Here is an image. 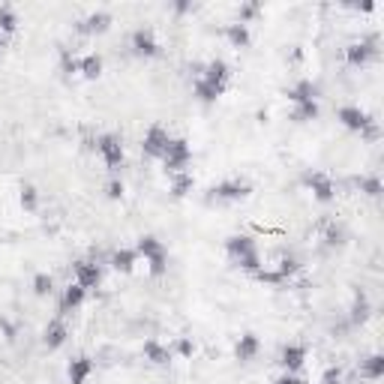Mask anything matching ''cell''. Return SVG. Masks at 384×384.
Listing matches in <instances>:
<instances>
[{"mask_svg": "<svg viewBox=\"0 0 384 384\" xmlns=\"http://www.w3.org/2000/svg\"><path fill=\"white\" fill-rule=\"evenodd\" d=\"M75 282L82 286L84 291L90 288H99V282H103V270H99L96 262H75Z\"/></svg>", "mask_w": 384, "mask_h": 384, "instance_id": "cell-14", "label": "cell"}, {"mask_svg": "<svg viewBox=\"0 0 384 384\" xmlns=\"http://www.w3.org/2000/svg\"><path fill=\"white\" fill-rule=\"evenodd\" d=\"M129 45H132V51L139 54V58H156V54H160V39H156V33L148 30V27L132 30Z\"/></svg>", "mask_w": 384, "mask_h": 384, "instance_id": "cell-9", "label": "cell"}, {"mask_svg": "<svg viewBox=\"0 0 384 384\" xmlns=\"http://www.w3.org/2000/svg\"><path fill=\"white\" fill-rule=\"evenodd\" d=\"M94 148H96V153H99V156H103L105 168H111V172H117V168L123 165V160H127V153H123V141L117 139V135H111V132L99 135Z\"/></svg>", "mask_w": 384, "mask_h": 384, "instance_id": "cell-4", "label": "cell"}, {"mask_svg": "<svg viewBox=\"0 0 384 384\" xmlns=\"http://www.w3.org/2000/svg\"><path fill=\"white\" fill-rule=\"evenodd\" d=\"M162 168H165V174H180V172H186V165L192 162V148H189V141L186 139H172L168 141V148L162 153Z\"/></svg>", "mask_w": 384, "mask_h": 384, "instance_id": "cell-2", "label": "cell"}, {"mask_svg": "<svg viewBox=\"0 0 384 384\" xmlns=\"http://www.w3.org/2000/svg\"><path fill=\"white\" fill-rule=\"evenodd\" d=\"M123 192H127V189H123V180H117V177H111L108 184H105V196H108L111 201L123 198Z\"/></svg>", "mask_w": 384, "mask_h": 384, "instance_id": "cell-37", "label": "cell"}, {"mask_svg": "<svg viewBox=\"0 0 384 384\" xmlns=\"http://www.w3.org/2000/svg\"><path fill=\"white\" fill-rule=\"evenodd\" d=\"M372 315V303H369V297L364 295V291H357V297H354V307H352V324L357 327V324H364L366 319Z\"/></svg>", "mask_w": 384, "mask_h": 384, "instance_id": "cell-27", "label": "cell"}, {"mask_svg": "<svg viewBox=\"0 0 384 384\" xmlns=\"http://www.w3.org/2000/svg\"><path fill=\"white\" fill-rule=\"evenodd\" d=\"M60 70H63L66 75H75V72H78V60L72 58L70 51H63V54H60Z\"/></svg>", "mask_w": 384, "mask_h": 384, "instance_id": "cell-39", "label": "cell"}, {"mask_svg": "<svg viewBox=\"0 0 384 384\" xmlns=\"http://www.w3.org/2000/svg\"><path fill=\"white\" fill-rule=\"evenodd\" d=\"M6 49V37H4V33H0V51H4Z\"/></svg>", "mask_w": 384, "mask_h": 384, "instance_id": "cell-44", "label": "cell"}, {"mask_svg": "<svg viewBox=\"0 0 384 384\" xmlns=\"http://www.w3.org/2000/svg\"><path fill=\"white\" fill-rule=\"evenodd\" d=\"M258 282H267V286H282V276L276 274V270H267V267H262L258 274H252Z\"/></svg>", "mask_w": 384, "mask_h": 384, "instance_id": "cell-36", "label": "cell"}, {"mask_svg": "<svg viewBox=\"0 0 384 384\" xmlns=\"http://www.w3.org/2000/svg\"><path fill=\"white\" fill-rule=\"evenodd\" d=\"M141 354H144V360H151L153 366H168L172 364V348L168 345H162L160 340H148L141 345Z\"/></svg>", "mask_w": 384, "mask_h": 384, "instance_id": "cell-17", "label": "cell"}, {"mask_svg": "<svg viewBox=\"0 0 384 384\" xmlns=\"http://www.w3.org/2000/svg\"><path fill=\"white\" fill-rule=\"evenodd\" d=\"M258 13H262V6L258 4H243L241 6V25H250V18H255Z\"/></svg>", "mask_w": 384, "mask_h": 384, "instance_id": "cell-40", "label": "cell"}, {"mask_svg": "<svg viewBox=\"0 0 384 384\" xmlns=\"http://www.w3.org/2000/svg\"><path fill=\"white\" fill-rule=\"evenodd\" d=\"M354 186L360 192H366L369 198H378L381 196V180L376 174H364V177H354Z\"/></svg>", "mask_w": 384, "mask_h": 384, "instance_id": "cell-30", "label": "cell"}, {"mask_svg": "<svg viewBox=\"0 0 384 384\" xmlns=\"http://www.w3.org/2000/svg\"><path fill=\"white\" fill-rule=\"evenodd\" d=\"M135 252H139V258H144V262H148L151 276H162L165 270H168V252H165V246H162L160 237L141 234L139 243H135Z\"/></svg>", "mask_w": 384, "mask_h": 384, "instance_id": "cell-1", "label": "cell"}, {"mask_svg": "<svg viewBox=\"0 0 384 384\" xmlns=\"http://www.w3.org/2000/svg\"><path fill=\"white\" fill-rule=\"evenodd\" d=\"M103 70H105V60H103V54H96V51H90L78 60V75H84L87 82H96V78L103 75Z\"/></svg>", "mask_w": 384, "mask_h": 384, "instance_id": "cell-21", "label": "cell"}, {"mask_svg": "<svg viewBox=\"0 0 384 384\" xmlns=\"http://www.w3.org/2000/svg\"><path fill=\"white\" fill-rule=\"evenodd\" d=\"M135 264H139V252H135V246H120V250L111 252V267H115L117 274H132Z\"/></svg>", "mask_w": 384, "mask_h": 384, "instance_id": "cell-18", "label": "cell"}, {"mask_svg": "<svg viewBox=\"0 0 384 384\" xmlns=\"http://www.w3.org/2000/svg\"><path fill=\"white\" fill-rule=\"evenodd\" d=\"M360 376L369 381H378L384 376V357L381 354H369L366 360H360Z\"/></svg>", "mask_w": 384, "mask_h": 384, "instance_id": "cell-25", "label": "cell"}, {"mask_svg": "<svg viewBox=\"0 0 384 384\" xmlns=\"http://www.w3.org/2000/svg\"><path fill=\"white\" fill-rule=\"evenodd\" d=\"M252 252H258V246H255V241L250 234H231L229 241H225V255L231 258V264L241 262V258H246V255H252Z\"/></svg>", "mask_w": 384, "mask_h": 384, "instance_id": "cell-12", "label": "cell"}, {"mask_svg": "<svg viewBox=\"0 0 384 384\" xmlns=\"http://www.w3.org/2000/svg\"><path fill=\"white\" fill-rule=\"evenodd\" d=\"M174 348H177L180 357H192V354H196V343L186 340V336H180V340L174 343Z\"/></svg>", "mask_w": 384, "mask_h": 384, "instance_id": "cell-38", "label": "cell"}, {"mask_svg": "<svg viewBox=\"0 0 384 384\" xmlns=\"http://www.w3.org/2000/svg\"><path fill=\"white\" fill-rule=\"evenodd\" d=\"M225 39H229L234 49H246V45H250V25H241V21H234V25H225Z\"/></svg>", "mask_w": 384, "mask_h": 384, "instance_id": "cell-23", "label": "cell"}, {"mask_svg": "<svg viewBox=\"0 0 384 384\" xmlns=\"http://www.w3.org/2000/svg\"><path fill=\"white\" fill-rule=\"evenodd\" d=\"M18 205L25 207L27 213H37V207H39V196H37V189H33L30 184H25L18 189Z\"/></svg>", "mask_w": 384, "mask_h": 384, "instance_id": "cell-31", "label": "cell"}, {"mask_svg": "<svg viewBox=\"0 0 384 384\" xmlns=\"http://www.w3.org/2000/svg\"><path fill=\"white\" fill-rule=\"evenodd\" d=\"M303 184L309 186V192L321 201V205H327V201L336 198V184L331 180V174H324V172H307Z\"/></svg>", "mask_w": 384, "mask_h": 384, "instance_id": "cell-8", "label": "cell"}, {"mask_svg": "<svg viewBox=\"0 0 384 384\" xmlns=\"http://www.w3.org/2000/svg\"><path fill=\"white\" fill-rule=\"evenodd\" d=\"M210 192H213V198H219V201H243V198H250L252 186L241 177H229V180H219Z\"/></svg>", "mask_w": 384, "mask_h": 384, "instance_id": "cell-7", "label": "cell"}, {"mask_svg": "<svg viewBox=\"0 0 384 384\" xmlns=\"http://www.w3.org/2000/svg\"><path fill=\"white\" fill-rule=\"evenodd\" d=\"M274 384H303V378L297 376V372H282L279 378H274Z\"/></svg>", "mask_w": 384, "mask_h": 384, "instance_id": "cell-42", "label": "cell"}, {"mask_svg": "<svg viewBox=\"0 0 384 384\" xmlns=\"http://www.w3.org/2000/svg\"><path fill=\"white\" fill-rule=\"evenodd\" d=\"M319 384H343V372L336 369V366L324 369V376H321V381H319Z\"/></svg>", "mask_w": 384, "mask_h": 384, "instance_id": "cell-41", "label": "cell"}, {"mask_svg": "<svg viewBox=\"0 0 384 384\" xmlns=\"http://www.w3.org/2000/svg\"><path fill=\"white\" fill-rule=\"evenodd\" d=\"M192 186H196V177H192L189 172H180V174H172V196L174 198H186Z\"/></svg>", "mask_w": 384, "mask_h": 384, "instance_id": "cell-26", "label": "cell"}, {"mask_svg": "<svg viewBox=\"0 0 384 384\" xmlns=\"http://www.w3.org/2000/svg\"><path fill=\"white\" fill-rule=\"evenodd\" d=\"M18 30V15L13 13V9L9 6H0V33H15Z\"/></svg>", "mask_w": 384, "mask_h": 384, "instance_id": "cell-32", "label": "cell"}, {"mask_svg": "<svg viewBox=\"0 0 384 384\" xmlns=\"http://www.w3.org/2000/svg\"><path fill=\"white\" fill-rule=\"evenodd\" d=\"M222 94H225V90L207 84L205 78H196V82H192V96L201 99V103H217V99H219Z\"/></svg>", "mask_w": 384, "mask_h": 384, "instance_id": "cell-24", "label": "cell"}, {"mask_svg": "<svg viewBox=\"0 0 384 384\" xmlns=\"http://www.w3.org/2000/svg\"><path fill=\"white\" fill-rule=\"evenodd\" d=\"M300 267H303V264L297 262L295 255H282V258H279V264H276L274 270H276V274L282 276V282H288V279L295 276V274H300Z\"/></svg>", "mask_w": 384, "mask_h": 384, "instance_id": "cell-29", "label": "cell"}, {"mask_svg": "<svg viewBox=\"0 0 384 384\" xmlns=\"http://www.w3.org/2000/svg\"><path fill=\"white\" fill-rule=\"evenodd\" d=\"M378 54V39L376 37H364V39H354L345 45V63L354 66V70H360V66H366L376 60Z\"/></svg>", "mask_w": 384, "mask_h": 384, "instance_id": "cell-3", "label": "cell"}, {"mask_svg": "<svg viewBox=\"0 0 384 384\" xmlns=\"http://www.w3.org/2000/svg\"><path fill=\"white\" fill-rule=\"evenodd\" d=\"M234 267L246 270V274H258V270H262V255H258V252H252V255L241 258V262H234Z\"/></svg>", "mask_w": 384, "mask_h": 384, "instance_id": "cell-34", "label": "cell"}, {"mask_svg": "<svg viewBox=\"0 0 384 384\" xmlns=\"http://www.w3.org/2000/svg\"><path fill=\"white\" fill-rule=\"evenodd\" d=\"M66 376H70V384H87V378L94 376V360L87 354L72 357L70 366H66Z\"/></svg>", "mask_w": 384, "mask_h": 384, "instance_id": "cell-15", "label": "cell"}, {"mask_svg": "<svg viewBox=\"0 0 384 384\" xmlns=\"http://www.w3.org/2000/svg\"><path fill=\"white\" fill-rule=\"evenodd\" d=\"M319 103H300V105H295L291 108V120L295 123H309V120H315L319 117Z\"/></svg>", "mask_w": 384, "mask_h": 384, "instance_id": "cell-28", "label": "cell"}, {"mask_svg": "<svg viewBox=\"0 0 384 384\" xmlns=\"http://www.w3.org/2000/svg\"><path fill=\"white\" fill-rule=\"evenodd\" d=\"M51 288H54V279L49 274H37V276H33V295H37V297H49Z\"/></svg>", "mask_w": 384, "mask_h": 384, "instance_id": "cell-33", "label": "cell"}, {"mask_svg": "<svg viewBox=\"0 0 384 384\" xmlns=\"http://www.w3.org/2000/svg\"><path fill=\"white\" fill-rule=\"evenodd\" d=\"M309 360V348L307 345H300V343H288V345H282V352H279V364L286 372H300L303 364Z\"/></svg>", "mask_w": 384, "mask_h": 384, "instance_id": "cell-10", "label": "cell"}, {"mask_svg": "<svg viewBox=\"0 0 384 384\" xmlns=\"http://www.w3.org/2000/svg\"><path fill=\"white\" fill-rule=\"evenodd\" d=\"M336 120H340L345 129L360 132V135H364V132L372 127V123H376V117H372L369 111H364L360 105H343L340 111H336Z\"/></svg>", "mask_w": 384, "mask_h": 384, "instance_id": "cell-6", "label": "cell"}, {"mask_svg": "<svg viewBox=\"0 0 384 384\" xmlns=\"http://www.w3.org/2000/svg\"><path fill=\"white\" fill-rule=\"evenodd\" d=\"M258 348H262V343H258V336L255 333H243L241 340H237V345H234V357L237 360H252L255 354H258Z\"/></svg>", "mask_w": 384, "mask_h": 384, "instance_id": "cell-22", "label": "cell"}, {"mask_svg": "<svg viewBox=\"0 0 384 384\" xmlns=\"http://www.w3.org/2000/svg\"><path fill=\"white\" fill-rule=\"evenodd\" d=\"M66 336H70V331H66V324H63L60 319H54V321L45 324V331H42V343H45V348H49V352H58V348L66 343Z\"/></svg>", "mask_w": 384, "mask_h": 384, "instance_id": "cell-16", "label": "cell"}, {"mask_svg": "<svg viewBox=\"0 0 384 384\" xmlns=\"http://www.w3.org/2000/svg\"><path fill=\"white\" fill-rule=\"evenodd\" d=\"M319 84L312 82V78H300V82L295 87H288V103L291 105H300V103H319Z\"/></svg>", "mask_w": 384, "mask_h": 384, "instance_id": "cell-13", "label": "cell"}, {"mask_svg": "<svg viewBox=\"0 0 384 384\" xmlns=\"http://www.w3.org/2000/svg\"><path fill=\"white\" fill-rule=\"evenodd\" d=\"M174 9H177V13H189L192 6H189V4H174Z\"/></svg>", "mask_w": 384, "mask_h": 384, "instance_id": "cell-43", "label": "cell"}, {"mask_svg": "<svg viewBox=\"0 0 384 384\" xmlns=\"http://www.w3.org/2000/svg\"><path fill=\"white\" fill-rule=\"evenodd\" d=\"M108 27H111V13H105V9H96V13H90L78 21L82 33H105Z\"/></svg>", "mask_w": 384, "mask_h": 384, "instance_id": "cell-19", "label": "cell"}, {"mask_svg": "<svg viewBox=\"0 0 384 384\" xmlns=\"http://www.w3.org/2000/svg\"><path fill=\"white\" fill-rule=\"evenodd\" d=\"M324 241H327V246H343V241H345V231L340 229V225H331V229L324 231Z\"/></svg>", "mask_w": 384, "mask_h": 384, "instance_id": "cell-35", "label": "cell"}, {"mask_svg": "<svg viewBox=\"0 0 384 384\" xmlns=\"http://www.w3.org/2000/svg\"><path fill=\"white\" fill-rule=\"evenodd\" d=\"M168 141H172L168 129L162 127V123H153V127L144 132V139H141V151H144V156H151V160H162Z\"/></svg>", "mask_w": 384, "mask_h": 384, "instance_id": "cell-5", "label": "cell"}, {"mask_svg": "<svg viewBox=\"0 0 384 384\" xmlns=\"http://www.w3.org/2000/svg\"><path fill=\"white\" fill-rule=\"evenodd\" d=\"M198 78H205L207 84L225 90V87H229V82H231V70H229V63H225V60H210V63L201 66Z\"/></svg>", "mask_w": 384, "mask_h": 384, "instance_id": "cell-11", "label": "cell"}, {"mask_svg": "<svg viewBox=\"0 0 384 384\" xmlns=\"http://www.w3.org/2000/svg\"><path fill=\"white\" fill-rule=\"evenodd\" d=\"M87 300V291L78 286V282H70V286L63 288V297H60V312L63 315H70V312H75L82 303Z\"/></svg>", "mask_w": 384, "mask_h": 384, "instance_id": "cell-20", "label": "cell"}]
</instances>
